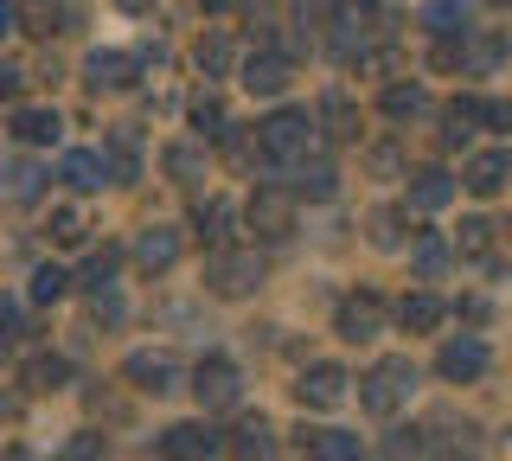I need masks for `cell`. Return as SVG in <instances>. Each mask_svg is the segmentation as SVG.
Wrapping results in <instances>:
<instances>
[{
    "instance_id": "cell-1",
    "label": "cell",
    "mask_w": 512,
    "mask_h": 461,
    "mask_svg": "<svg viewBox=\"0 0 512 461\" xmlns=\"http://www.w3.org/2000/svg\"><path fill=\"white\" fill-rule=\"evenodd\" d=\"M416 429H423V449H436V455H448V461H493V442H487V429H480L474 417L429 410Z\"/></svg>"
},
{
    "instance_id": "cell-2",
    "label": "cell",
    "mask_w": 512,
    "mask_h": 461,
    "mask_svg": "<svg viewBox=\"0 0 512 461\" xmlns=\"http://www.w3.org/2000/svg\"><path fill=\"white\" fill-rule=\"evenodd\" d=\"M256 154L269 167H295L301 154H314V122L308 109H276L269 122H256Z\"/></svg>"
},
{
    "instance_id": "cell-3",
    "label": "cell",
    "mask_w": 512,
    "mask_h": 461,
    "mask_svg": "<svg viewBox=\"0 0 512 461\" xmlns=\"http://www.w3.org/2000/svg\"><path fill=\"white\" fill-rule=\"evenodd\" d=\"M205 289L224 295V301L256 295V289H263V257H256V250H237V244L212 250V263H205Z\"/></svg>"
},
{
    "instance_id": "cell-4",
    "label": "cell",
    "mask_w": 512,
    "mask_h": 461,
    "mask_svg": "<svg viewBox=\"0 0 512 461\" xmlns=\"http://www.w3.org/2000/svg\"><path fill=\"white\" fill-rule=\"evenodd\" d=\"M410 385H416V365L410 359H378L372 372L359 378V404L372 410V417H397V410L410 404Z\"/></svg>"
},
{
    "instance_id": "cell-5",
    "label": "cell",
    "mask_w": 512,
    "mask_h": 461,
    "mask_svg": "<svg viewBox=\"0 0 512 461\" xmlns=\"http://www.w3.org/2000/svg\"><path fill=\"white\" fill-rule=\"evenodd\" d=\"M244 225L263 237V244H288L295 237V193L288 186H256L244 205Z\"/></svg>"
},
{
    "instance_id": "cell-6",
    "label": "cell",
    "mask_w": 512,
    "mask_h": 461,
    "mask_svg": "<svg viewBox=\"0 0 512 461\" xmlns=\"http://www.w3.org/2000/svg\"><path fill=\"white\" fill-rule=\"evenodd\" d=\"M384 321H391V308H384V295L378 289H359V295H346L340 301V314H333V333L352 346H365V340H378Z\"/></svg>"
},
{
    "instance_id": "cell-7",
    "label": "cell",
    "mask_w": 512,
    "mask_h": 461,
    "mask_svg": "<svg viewBox=\"0 0 512 461\" xmlns=\"http://www.w3.org/2000/svg\"><path fill=\"white\" fill-rule=\"evenodd\" d=\"M192 397H199L205 410H231L237 397H244V378H237V365L224 353H205L199 365H192Z\"/></svg>"
},
{
    "instance_id": "cell-8",
    "label": "cell",
    "mask_w": 512,
    "mask_h": 461,
    "mask_svg": "<svg viewBox=\"0 0 512 461\" xmlns=\"http://www.w3.org/2000/svg\"><path fill=\"white\" fill-rule=\"evenodd\" d=\"M346 365H333V359H314L308 372H301V385H295V397H301V410H333V404H346Z\"/></svg>"
},
{
    "instance_id": "cell-9",
    "label": "cell",
    "mask_w": 512,
    "mask_h": 461,
    "mask_svg": "<svg viewBox=\"0 0 512 461\" xmlns=\"http://www.w3.org/2000/svg\"><path fill=\"white\" fill-rule=\"evenodd\" d=\"M122 378H128V385H135V391H154V397H167V391H180V359H173V353H128L122 359Z\"/></svg>"
},
{
    "instance_id": "cell-10",
    "label": "cell",
    "mask_w": 512,
    "mask_h": 461,
    "mask_svg": "<svg viewBox=\"0 0 512 461\" xmlns=\"http://www.w3.org/2000/svg\"><path fill=\"white\" fill-rule=\"evenodd\" d=\"M288 173V193H295V199H333V193H340V167H333L327 161V154H301V161L295 167H282Z\"/></svg>"
},
{
    "instance_id": "cell-11",
    "label": "cell",
    "mask_w": 512,
    "mask_h": 461,
    "mask_svg": "<svg viewBox=\"0 0 512 461\" xmlns=\"http://www.w3.org/2000/svg\"><path fill=\"white\" fill-rule=\"evenodd\" d=\"M295 449L308 455V461H365V442L359 436H346V429H314V423L295 429Z\"/></svg>"
},
{
    "instance_id": "cell-12",
    "label": "cell",
    "mask_w": 512,
    "mask_h": 461,
    "mask_svg": "<svg viewBox=\"0 0 512 461\" xmlns=\"http://www.w3.org/2000/svg\"><path fill=\"white\" fill-rule=\"evenodd\" d=\"M218 429L212 423H173V429H160V455L167 461H212V449H218Z\"/></svg>"
},
{
    "instance_id": "cell-13",
    "label": "cell",
    "mask_w": 512,
    "mask_h": 461,
    "mask_svg": "<svg viewBox=\"0 0 512 461\" xmlns=\"http://www.w3.org/2000/svg\"><path fill=\"white\" fill-rule=\"evenodd\" d=\"M103 161H109V186H135L141 180V135H135V122H116V129H109Z\"/></svg>"
},
{
    "instance_id": "cell-14",
    "label": "cell",
    "mask_w": 512,
    "mask_h": 461,
    "mask_svg": "<svg viewBox=\"0 0 512 461\" xmlns=\"http://www.w3.org/2000/svg\"><path fill=\"white\" fill-rule=\"evenodd\" d=\"M288 77H295V58L288 52H250L244 58V90L250 97H282Z\"/></svg>"
},
{
    "instance_id": "cell-15",
    "label": "cell",
    "mask_w": 512,
    "mask_h": 461,
    "mask_svg": "<svg viewBox=\"0 0 512 461\" xmlns=\"http://www.w3.org/2000/svg\"><path fill=\"white\" fill-rule=\"evenodd\" d=\"M436 372L448 378V385H468V378L487 372V340H474V333H461V340H448L436 353Z\"/></svg>"
},
{
    "instance_id": "cell-16",
    "label": "cell",
    "mask_w": 512,
    "mask_h": 461,
    "mask_svg": "<svg viewBox=\"0 0 512 461\" xmlns=\"http://www.w3.org/2000/svg\"><path fill=\"white\" fill-rule=\"evenodd\" d=\"M173 263H180V231H173V225H148L141 244H135V269H141V276H167Z\"/></svg>"
},
{
    "instance_id": "cell-17",
    "label": "cell",
    "mask_w": 512,
    "mask_h": 461,
    "mask_svg": "<svg viewBox=\"0 0 512 461\" xmlns=\"http://www.w3.org/2000/svg\"><path fill=\"white\" fill-rule=\"evenodd\" d=\"M506 180H512V154L506 148H487V154H474V161L461 167V186H468L474 199H493Z\"/></svg>"
},
{
    "instance_id": "cell-18",
    "label": "cell",
    "mask_w": 512,
    "mask_h": 461,
    "mask_svg": "<svg viewBox=\"0 0 512 461\" xmlns=\"http://www.w3.org/2000/svg\"><path fill=\"white\" fill-rule=\"evenodd\" d=\"M480 122H487V97H474V90H461V97L442 103V141H448V148H461Z\"/></svg>"
},
{
    "instance_id": "cell-19",
    "label": "cell",
    "mask_w": 512,
    "mask_h": 461,
    "mask_svg": "<svg viewBox=\"0 0 512 461\" xmlns=\"http://www.w3.org/2000/svg\"><path fill=\"white\" fill-rule=\"evenodd\" d=\"M58 180L71 186V193H96V186H109V161H103V148H71L58 161Z\"/></svg>"
},
{
    "instance_id": "cell-20",
    "label": "cell",
    "mask_w": 512,
    "mask_h": 461,
    "mask_svg": "<svg viewBox=\"0 0 512 461\" xmlns=\"http://www.w3.org/2000/svg\"><path fill=\"white\" fill-rule=\"evenodd\" d=\"M84 84L90 90H135V58L128 52H90L84 58Z\"/></svg>"
},
{
    "instance_id": "cell-21",
    "label": "cell",
    "mask_w": 512,
    "mask_h": 461,
    "mask_svg": "<svg viewBox=\"0 0 512 461\" xmlns=\"http://www.w3.org/2000/svg\"><path fill=\"white\" fill-rule=\"evenodd\" d=\"M192 231H199V244L224 250V244H231V231H237V205H231V199H199V212H192Z\"/></svg>"
},
{
    "instance_id": "cell-22",
    "label": "cell",
    "mask_w": 512,
    "mask_h": 461,
    "mask_svg": "<svg viewBox=\"0 0 512 461\" xmlns=\"http://www.w3.org/2000/svg\"><path fill=\"white\" fill-rule=\"evenodd\" d=\"M327 141H359V109H352V97L346 90H327L320 97V122H314Z\"/></svg>"
},
{
    "instance_id": "cell-23",
    "label": "cell",
    "mask_w": 512,
    "mask_h": 461,
    "mask_svg": "<svg viewBox=\"0 0 512 461\" xmlns=\"http://www.w3.org/2000/svg\"><path fill=\"white\" fill-rule=\"evenodd\" d=\"M13 135H20L26 148H58L64 122H58V109H13Z\"/></svg>"
},
{
    "instance_id": "cell-24",
    "label": "cell",
    "mask_w": 512,
    "mask_h": 461,
    "mask_svg": "<svg viewBox=\"0 0 512 461\" xmlns=\"http://www.w3.org/2000/svg\"><path fill=\"white\" fill-rule=\"evenodd\" d=\"M448 199H455V173H442V167H416L410 173V205L416 212H442Z\"/></svg>"
},
{
    "instance_id": "cell-25",
    "label": "cell",
    "mask_w": 512,
    "mask_h": 461,
    "mask_svg": "<svg viewBox=\"0 0 512 461\" xmlns=\"http://www.w3.org/2000/svg\"><path fill=\"white\" fill-rule=\"evenodd\" d=\"M20 385H26L32 397H45V391H64V385H71V359H64V353H39V359H26Z\"/></svg>"
},
{
    "instance_id": "cell-26",
    "label": "cell",
    "mask_w": 512,
    "mask_h": 461,
    "mask_svg": "<svg viewBox=\"0 0 512 461\" xmlns=\"http://www.w3.org/2000/svg\"><path fill=\"white\" fill-rule=\"evenodd\" d=\"M423 26L436 39H468L474 26H468V0H429L423 7Z\"/></svg>"
},
{
    "instance_id": "cell-27",
    "label": "cell",
    "mask_w": 512,
    "mask_h": 461,
    "mask_svg": "<svg viewBox=\"0 0 512 461\" xmlns=\"http://www.w3.org/2000/svg\"><path fill=\"white\" fill-rule=\"evenodd\" d=\"M442 314H448V308H442L436 295H423V289L397 301V327H404V333H429V327H442Z\"/></svg>"
},
{
    "instance_id": "cell-28",
    "label": "cell",
    "mask_w": 512,
    "mask_h": 461,
    "mask_svg": "<svg viewBox=\"0 0 512 461\" xmlns=\"http://www.w3.org/2000/svg\"><path fill=\"white\" fill-rule=\"evenodd\" d=\"M231 449H237V461H269V449H276V429H269L263 417H244L231 429Z\"/></svg>"
},
{
    "instance_id": "cell-29",
    "label": "cell",
    "mask_w": 512,
    "mask_h": 461,
    "mask_svg": "<svg viewBox=\"0 0 512 461\" xmlns=\"http://www.w3.org/2000/svg\"><path fill=\"white\" fill-rule=\"evenodd\" d=\"M448 263H455V250H448L436 231H429V237H416V250H410V269H416L423 282H442V276H448Z\"/></svg>"
},
{
    "instance_id": "cell-30",
    "label": "cell",
    "mask_w": 512,
    "mask_h": 461,
    "mask_svg": "<svg viewBox=\"0 0 512 461\" xmlns=\"http://www.w3.org/2000/svg\"><path fill=\"white\" fill-rule=\"evenodd\" d=\"M160 167H167L180 186H199L205 180V148H199V141H173V148L160 154Z\"/></svg>"
},
{
    "instance_id": "cell-31",
    "label": "cell",
    "mask_w": 512,
    "mask_h": 461,
    "mask_svg": "<svg viewBox=\"0 0 512 461\" xmlns=\"http://www.w3.org/2000/svg\"><path fill=\"white\" fill-rule=\"evenodd\" d=\"M378 109H384L391 122H416V116L429 109V90H423V84H391V90L378 97Z\"/></svg>"
},
{
    "instance_id": "cell-32",
    "label": "cell",
    "mask_w": 512,
    "mask_h": 461,
    "mask_svg": "<svg viewBox=\"0 0 512 461\" xmlns=\"http://www.w3.org/2000/svg\"><path fill=\"white\" fill-rule=\"evenodd\" d=\"M45 237H52V244H64V250H77L90 237V218L77 212V205H52V218H45Z\"/></svg>"
},
{
    "instance_id": "cell-33",
    "label": "cell",
    "mask_w": 512,
    "mask_h": 461,
    "mask_svg": "<svg viewBox=\"0 0 512 461\" xmlns=\"http://www.w3.org/2000/svg\"><path fill=\"white\" fill-rule=\"evenodd\" d=\"M506 58V39H493V33H468L461 39V77L468 71H493Z\"/></svg>"
},
{
    "instance_id": "cell-34",
    "label": "cell",
    "mask_w": 512,
    "mask_h": 461,
    "mask_svg": "<svg viewBox=\"0 0 512 461\" xmlns=\"http://www.w3.org/2000/svg\"><path fill=\"white\" fill-rule=\"evenodd\" d=\"M186 116H192V129H199V141H224V129H231V116H224V103L212 97V90H199Z\"/></svg>"
},
{
    "instance_id": "cell-35",
    "label": "cell",
    "mask_w": 512,
    "mask_h": 461,
    "mask_svg": "<svg viewBox=\"0 0 512 461\" xmlns=\"http://www.w3.org/2000/svg\"><path fill=\"white\" fill-rule=\"evenodd\" d=\"M455 257H461V263H487V257H493V225H487V218H461Z\"/></svg>"
},
{
    "instance_id": "cell-36",
    "label": "cell",
    "mask_w": 512,
    "mask_h": 461,
    "mask_svg": "<svg viewBox=\"0 0 512 461\" xmlns=\"http://www.w3.org/2000/svg\"><path fill=\"white\" fill-rule=\"evenodd\" d=\"M71 26H77V13L58 7V0H32V7H26V33H45V39H52V33H71Z\"/></svg>"
},
{
    "instance_id": "cell-37",
    "label": "cell",
    "mask_w": 512,
    "mask_h": 461,
    "mask_svg": "<svg viewBox=\"0 0 512 461\" xmlns=\"http://www.w3.org/2000/svg\"><path fill=\"white\" fill-rule=\"evenodd\" d=\"M192 65H199L205 77H231V65H237L231 39H224V33H205V39H199V52H192Z\"/></svg>"
},
{
    "instance_id": "cell-38",
    "label": "cell",
    "mask_w": 512,
    "mask_h": 461,
    "mask_svg": "<svg viewBox=\"0 0 512 461\" xmlns=\"http://www.w3.org/2000/svg\"><path fill=\"white\" fill-rule=\"evenodd\" d=\"M116 269H122V250L103 244V250H90V263H84V276H77V282H84L90 295H96V289H116Z\"/></svg>"
},
{
    "instance_id": "cell-39",
    "label": "cell",
    "mask_w": 512,
    "mask_h": 461,
    "mask_svg": "<svg viewBox=\"0 0 512 461\" xmlns=\"http://www.w3.org/2000/svg\"><path fill=\"white\" fill-rule=\"evenodd\" d=\"M365 231H372L378 250H404V212H397V205H378V212L365 218Z\"/></svg>"
},
{
    "instance_id": "cell-40",
    "label": "cell",
    "mask_w": 512,
    "mask_h": 461,
    "mask_svg": "<svg viewBox=\"0 0 512 461\" xmlns=\"http://www.w3.org/2000/svg\"><path fill=\"white\" fill-rule=\"evenodd\" d=\"M71 269H58V263H39V269H32V301H64V295H71Z\"/></svg>"
},
{
    "instance_id": "cell-41",
    "label": "cell",
    "mask_w": 512,
    "mask_h": 461,
    "mask_svg": "<svg viewBox=\"0 0 512 461\" xmlns=\"http://www.w3.org/2000/svg\"><path fill=\"white\" fill-rule=\"evenodd\" d=\"M365 167H372L378 180H410V173H404V154H397L391 141H372V154H365Z\"/></svg>"
},
{
    "instance_id": "cell-42",
    "label": "cell",
    "mask_w": 512,
    "mask_h": 461,
    "mask_svg": "<svg viewBox=\"0 0 512 461\" xmlns=\"http://www.w3.org/2000/svg\"><path fill=\"white\" fill-rule=\"evenodd\" d=\"M39 186H45V173L32 167V161H13V167H7V193H13V199H39Z\"/></svg>"
},
{
    "instance_id": "cell-43",
    "label": "cell",
    "mask_w": 512,
    "mask_h": 461,
    "mask_svg": "<svg viewBox=\"0 0 512 461\" xmlns=\"http://www.w3.org/2000/svg\"><path fill=\"white\" fill-rule=\"evenodd\" d=\"M333 13L352 20V26H372V13H378V20L391 13V0H333Z\"/></svg>"
},
{
    "instance_id": "cell-44",
    "label": "cell",
    "mask_w": 512,
    "mask_h": 461,
    "mask_svg": "<svg viewBox=\"0 0 512 461\" xmlns=\"http://www.w3.org/2000/svg\"><path fill=\"white\" fill-rule=\"evenodd\" d=\"M20 97H26V71L0 65V109H20Z\"/></svg>"
},
{
    "instance_id": "cell-45",
    "label": "cell",
    "mask_w": 512,
    "mask_h": 461,
    "mask_svg": "<svg viewBox=\"0 0 512 461\" xmlns=\"http://www.w3.org/2000/svg\"><path fill=\"white\" fill-rule=\"evenodd\" d=\"M64 461H103V436H96V429L71 436V442H64Z\"/></svg>"
},
{
    "instance_id": "cell-46",
    "label": "cell",
    "mask_w": 512,
    "mask_h": 461,
    "mask_svg": "<svg viewBox=\"0 0 512 461\" xmlns=\"http://www.w3.org/2000/svg\"><path fill=\"white\" fill-rule=\"evenodd\" d=\"M90 314L116 327V321H122V295H116V289H96V295H90Z\"/></svg>"
},
{
    "instance_id": "cell-47",
    "label": "cell",
    "mask_w": 512,
    "mask_h": 461,
    "mask_svg": "<svg viewBox=\"0 0 512 461\" xmlns=\"http://www.w3.org/2000/svg\"><path fill=\"white\" fill-rule=\"evenodd\" d=\"M436 71H461V39H436Z\"/></svg>"
},
{
    "instance_id": "cell-48",
    "label": "cell",
    "mask_w": 512,
    "mask_h": 461,
    "mask_svg": "<svg viewBox=\"0 0 512 461\" xmlns=\"http://www.w3.org/2000/svg\"><path fill=\"white\" fill-rule=\"evenodd\" d=\"M90 410H96V417H109V423H122V417H128L116 397H103V391H90Z\"/></svg>"
},
{
    "instance_id": "cell-49",
    "label": "cell",
    "mask_w": 512,
    "mask_h": 461,
    "mask_svg": "<svg viewBox=\"0 0 512 461\" xmlns=\"http://www.w3.org/2000/svg\"><path fill=\"white\" fill-rule=\"evenodd\" d=\"M487 129H500V135L512 129V103H487Z\"/></svg>"
},
{
    "instance_id": "cell-50",
    "label": "cell",
    "mask_w": 512,
    "mask_h": 461,
    "mask_svg": "<svg viewBox=\"0 0 512 461\" xmlns=\"http://www.w3.org/2000/svg\"><path fill=\"white\" fill-rule=\"evenodd\" d=\"M13 26H20V7H13V0H0V39H7Z\"/></svg>"
},
{
    "instance_id": "cell-51",
    "label": "cell",
    "mask_w": 512,
    "mask_h": 461,
    "mask_svg": "<svg viewBox=\"0 0 512 461\" xmlns=\"http://www.w3.org/2000/svg\"><path fill=\"white\" fill-rule=\"evenodd\" d=\"M116 7H122V13H148L154 0H116Z\"/></svg>"
},
{
    "instance_id": "cell-52",
    "label": "cell",
    "mask_w": 512,
    "mask_h": 461,
    "mask_svg": "<svg viewBox=\"0 0 512 461\" xmlns=\"http://www.w3.org/2000/svg\"><path fill=\"white\" fill-rule=\"evenodd\" d=\"M199 7H205V13H231L237 0H199Z\"/></svg>"
},
{
    "instance_id": "cell-53",
    "label": "cell",
    "mask_w": 512,
    "mask_h": 461,
    "mask_svg": "<svg viewBox=\"0 0 512 461\" xmlns=\"http://www.w3.org/2000/svg\"><path fill=\"white\" fill-rule=\"evenodd\" d=\"M0 461H32V449H0Z\"/></svg>"
},
{
    "instance_id": "cell-54",
    "label": "cell",
    "mask_w": 512,
    "mask_h": 461,
    "mask_svg": "<svg viewBox=\"0 0 512 461\" xmlns=\"http://www.w3.org/2000/svg\"><path fill=\"white\" fill-rule=\"evenodd\" d=\"M487 7H512V0H487Z\"/></svg>"
}]
</instances>
